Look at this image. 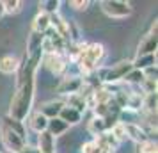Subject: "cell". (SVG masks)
Returning <instances> with one entry per match:
<instances>
[{
  "label": "cell",
  "mask_w": 158,
  "mask_h": 153,
  "mask_svg": "<svg viewBox=\"0 0 158 153\" xmlns=\"http://www.w3.org/2000/svg\"><path fill=\"white\" fill-rule=\"evenodd\" d=\"M82 153H112V151L100 144H96L94 141H89V142H85L82 146Z\"/></svg>",
  "instance_id": "cell-25"
},
{
  "label": "cell",
  "mask_w": 158,
  "mask_h": 153,
  "mask_svg": "<svg viewBox=\"0 0 158 153\" xmlns=\"http://www.w3.org/2000/svg\"><path fill=\"white\" fill-rule=\"evenodd\" d=\"M142 102H144V96L139 95V93H130L128 98H126V107L124 109H130L137 112V110H142Z\"/></svg>",
  "instance_id": "cell-20"
},
{
  "label": "cell",
  "mask_w": 158,
  "mask_h": 153,
  "mask_svg": "<svg viewBox=\"0 0 158 153\" xmlns=\"http://www.w3.org/2000/svg\"><path fill=\"white\" fill-rule=\"evenodd\" d=\"M69 6L75 7V9H78V11H84V9H87L91 6V2H87V0H71Z\"/></svg>",
  "instance_id": "cell-31"
},
{
  "label": "cell",
  "mask_w": 158,
  "mask_h": 153,
  "mask_svg": "<svg viewBox=\"0 0 158 153\" xmlns=\"http://www.w3.org/2000/svg\"><path fill=\"white\" fill-rule=\"evenodd\" d=\"M22 2L20 0H6L4 2V11H6V15H16V13H20L22 11Z\"/></svg>",
  "instance_id": "cell-27"
},
{
  "label": "cell",
  "mask_w": 158,
  "mask_h": 153,
  "mask_svg": "<svg viewBox=\"0 0 158 153\" xmlns=\"http://www.w3.org/2000/svg\"><path fill=\"white\" fill-rule=\"evenodd\" d=\"M68 128H69V125L64 123L60 117H53V119H48V125H46V130L50 132L53 137H57V135H60V134H64Z\"/></svg>",
  "instance_id": "cell-16"
},
{
  "label": "cell",
  "mask_w": 158,
  "mask_h": 153,
  "mask_svg": "<svg viewBox=\"0 0 158 153\" xmlns=\"http://www.w3.org/2000/svg\"><path fill=\"white\" fill-rule=\"evenodd\" d=\"M2 125L4 126H7L9 130L16 132L20 137L25 139V135H27V130H25V125H23V121H18V119H15V117H9L6 116L4 119H2Z\"/></svg>",
  "instance_id": "cell-18"
},
{
  "label": "cell",
  "mask_w": 158,
  "mask_h": 153,
  "mask_svg": "<svg viewBox=\"0 0 158 153\" xmlns=\"http://www.w3.org/2000/svg\"><path fill=\"white\" fill-rule=\"evenodd\" d=\"M84 80L80 77H64L60 84L57 86V93L59 95H73V93H78L80 87H82Z\"/></svg>",
  "instance_id": "cell-7"
},
{
  "label": "cell",
  "mask_w": 158,
  "mask_h": 153,
  "mask_svg": "<svg viewBox=\"0 0 158 153\" xmlns=\"http://www.w3.org/2000/svg\"><path fill=\"white\" fill-rule=\"evenodd\" d=\"M151 53H156V20L151 25V30L140 39L139 48H137V57L151 55Z\"/></svg>",
  "instance_id": "cell-5"
},
{
  "label": "cell",
  "mask_w": 158,
  "mask_h": 153,
  "mask_svg": "<svg viewBox=\"0 0 158 153\" xmlns=\"http://www.w3.org/2000/svg\"><path fill=\"white\" fill-rule=\"evenodd\" d=\"M126 84H133V86H140V82L144 80V73L140 70H131L126 73V77L123 79Z\"/></svg>",
  "instance_id": "cell-23"
},
{
  "label": "cell",
  "mask_w": 158,
  "mask_h": 153,
  "mask_svg": "<svg viewBox=\"0 0 158 153\" xmlns=\"http://www.w3.org/2000/svg\"><path fill=\"white\" fill-rule=\"evenodd\" d=\"M0 134H2V142L6 146V150L11 153H20L23 150V146L27 144V141L23 137H20L16 132L9 130L7 126H0Z\"/></svg>",
  "instance_id": "cell-4"
},
{
  "label": "cell",
  "mask_w": 158,
  "mask_h": 153,
  "mask_svg": "<svg viewBox=\"0 0 158 153\" xmlns=\"http://www.w3.org/2000/svg\"><path fill=\"white\" fill-rule=\"evenodd\" d=\"M43 62L53 75H62L68 68V59L60 53H46L43 55Z\"/></svg>",
  "instance_id": "cell-6"
},
{
  "label": "cell",
  "mask_w": 158,
  "mask_h": 153,
  "mask_svg": "<svg viewBox=\"0 0 158 153\" xmlns=\"http://www.w3.org/2000/svg\"><path fill=\"white\" fill-rule=\"evenodd\" d=\"M43 39H44V34H39L36 30H32L29 36V41H27V55H32V53L41 50Z\"/></svg>",
  "instance_id": "cell-12"
},
{
  "label": "cell",
  "mask_w": 158,
  "mask_h": 153,
  "mask_svg": "<svg viewBox=\"0 0 158 153\" xmlns=\"http://www.w3.org/2000/svg\"><path fill=\"white\" fill-rule=\"evenodd\" d=\"M93 110H94V114H96L94 117H105V116L110 114V110H108V103H96V105L93 107Z\"/></svg>",
  "instance_id": "cell-30"
},
{
  "label": "cell",
  "mask_w": 158,
  "mask_h": 153,
  "mask_svg": "<svg viewBox=\"0 0 158 153\" xmlns=\"http://www.w3.org/2000/svg\"><path fill=\"white\" fill-rule=\"evenodd\" d=\"M64 105H66V107H71V109H75V110H78L80 114H82V112L87 109L84 96H80L78 93H73V95H68V96H66Z\"/></svg>",
  "instance_id": "cell-15"
},
{
  "label": "cell",
  "mask_w": 158,
  "mask_h": 153,
  "mask_svg": "<svg viewBox=\"0 0 158 153\" xmlns=\"http://www.w3.org/2000/svg\"><path fill=\"white\" fill-rule=\"evenodd\" d=\"M48 29H50V15H46V13H43V11H39L37 16L34 18L32 30H36V32H39V34H44Z\"/></svg>",
  "instance_id": "cell-13"
},
{
  "label": "cell",
  "mask_w": 158,
  "mask_h": 153,
  "mask_svg": "<svg viewBox=\"0 0 158 153\" xmlns=\"http://www.w3.org/2000/svg\"><path fill=\"white\" fill-rule=\"evenodd\" d=\"M124 132H126V139H133L137 144L148 141V134L144 132V128L139 123H124Z\"/></svg>",
  "instance_id": "cell-9"
},
{
  "label": "cell",
  "mask_w": 158,
  "mask_h": 153,
  "mask_svg": "<svg viewBox=\"0 0 158 153\" xmlns=\"http://www.w3.org/2000/svg\"><path fill=\"white\" fill-rule=\"evenodd\" d=\"M39 6H41V11H43V13H46V15H57L60 2H59V0H48V2L39 4Z\"/></svg>",
  "instance_id": "cell-28"
},
{
  "label": "cell",
  "mask_w": 158,
  "mask_h": 153,
  "mask_svg": "<svg viewBox=\"0 0 158 153\" xmlns=\"http://www.w3.org/2000/svg\"><path fill=\"white\" fill-rule=\"evenodd\" d=\"M131 64H133V70H148L151 66H156V53H151V55H140V57H137L135 61H131Z\"/></svg>",
  "instance_id": "cell-14"
},
{
  "label": "cell",
  "mask_w": 158,
  "mask_h": 153,
  "mask_svg": "<svg viewBox=\"0 0 158 153\" xmlns=\"http://www.w3.org/2000/svg\"><path fill=\"white\" fill-rule=\"evenodd\" d=\"M4 15H6V11H4V2H0V18Z\"/></svg>",
  "instance_id": "cell-33"
},
{
  "label": "cell",
  "mask_w": 158,
  "mask_h": 153,
  "mask_svg": "<svg viewBox=\"0 0 158 153\" xmlns=\"http://www.w3.org/2000/svg\"><path fill=\"white\" fill-rule=\"evenodd\" d=\"M20 153H41L39 150H37V146H29V144H25L23 146V150Z\"/></svg>",
  "instance_id": "cell-32"
},
{
  "label": "cell",
  "mask_w": 158,
  "mask_h": 153,
  "mask_svg": "<svg viewBox=\"0 0 158 153\" xmlns=\"http://www.w3.org/2000/svg\"><path fill=\"white\" fill-rule=\"evenodd\" d=\"M37 150L41 153H53L55 151V137L48 130L39 132V135H37Z\"/></svg>",
  "instance_id": "cell-8"
},
{
  "label": "cell",
  "mask_w": 158,
  "mask_h": 153,
  "mask_svg": "<svg viewBox=\"0 0 158 153\" xmlns=\"http://www.w3.org/2000/svg\"><path fill=\"white\" fill-rule=\"evenodd\" d=\"M131 70H133L131 61H121V62L114 64L112 68L103 70L100 77H101V80L105 82V84H115V82L123 80V79L126 77V73L131 71Z\"/></svg>",
  "instance_id": "cell-2"
},
{
  "label": "cell",
  "mask_w": 158,
  "mask_h": 153,
  "mask_svg": "<svg viewBox=\"0 0 158 153\" xmlns=\"http://www.w3.org/2000/svg\"><path fill=\"white\" fill-rule=\"evenodd\" d=\"M87 130L91 132L93 135H100L103 134L105 130V123H103V117H93L91 121H89V126H87Z\"/></svg>",
  "instance_id": "cell-22"
},
{
  "label": "cell",
  "mask_w": 158,
  "mask_h": 153,
  "mask_svg": "<svg viewBox=\"0 0 158 153\" xmlns=\"http://www.w3.org/2000/svg\"><path fill=\"white\" fill-rule=\"evenodd\" d=\"M41 59H43V52L39 50L32 55H25L20 61V68L16 71V91L9 105V117L23 121L30 114L34 93H36V70Z\"/></svg>",
  "instance_id": "cell-1"
},
{
  "label": "cell",
  "mask_w": 158,
  "mask_h": 153,
  "mask_svg": "<svg viewBox=\"0 0 158 153\" xmlns=\"http://www.w3.org/2000/svg\"><path fill=\"white\" fill-rule=\"evenodd\" d=\"M101 11L110 18H126L133 13V7L128 2H123V0H103L100 4Z\"/></svg>",
  "instance_id": "cell-3"
},
{
  "label": "cell",
  "mask_w": 158,
  "mask_h": 153,
  "mask_svg": "<svg viewBox=\"0 0 158 153\" xmlns=\"http://www.w3.org/2000/svg\"><path fill=\"white\" fill-rule=\"evenodd\" d=\"M29 125H30V128H32V130H36L37 134H39V132H44V130H46L48 119H46V117H44L43 114L37 110V112H34V114L29 117Z\"/></svg>",
  "instance_id": "cell-19"
},
{
  "label": "cell",
  "mask_w": 158,
  "mask_h": 153,
  "mask_svg": "<svg viewBox=\"0 0 158 153\" xmlns=\"http://www.w3.org/2000/svg\"><path fill=\"white\" fill-rule=\"evenodd\" d=\"M20 68V59L15 55H4L0 59V71L4 75H13Z\"/></svg>",
  "instance_id": "cell-11"
},
{
  "label": "cell",
  "mask_w": 158,
  "mask_h": 153,
  "mask_svg": "<svg viewBox=\"0 0 158 153\" xmlns=\"http://www.w3.org/2000/svg\"><path fill=\"white\" fill-rule=\"evenodd\" d=\"M108 132L114 135V139L117 141V142H121V141L126 139V132H124V123H123V121H117Z\"/></svg>",
  "instance_id": "cell-26"
},
{
  "label": "cell",
  "mask_w": 158,
  "mask_h": 153,
  "mask_svg": "<svg viewBox=\"0 0 158 153\" xmlns=\"http://www.w3.org/2000/svg\"><path fill=\"white\" fill-rule=\"evenodd\" d=\"M137 153H158L156 141L148 139V141H144V142H139V144H137Z\"/></svg>",
  "instance_id": "cell-24"
},
{
  "label": "cell",
  "mask_w": 158,
  "mask_h": 153,
  "mask_svg": "<svg viewBox=\"0 0 158 153\" xmlns=\"http://www.w3.org/2000/svg\"><path fill=\"white\" fill-rule=\"evenodd\" d=\"M140 89H142L146 95H156V80L144 77V80L140 82Z\"/></svg>",
  "instance_id": "cell-29"
},
{
  "label": "cell",
  "mask_w": 158,
  "mask_h": 153,
  "mask_svg": "<svg viewBox=\"0 0 158 153\" xmlns=\"http://www.w3.org/2000/svg\"><path fill=\"white\" fill-rule=\"evenodd\" d=\"M59 117L68 125H77V123H80L82 114H80L78 110H75V109H71V107H66L64 105L62 110H60V114H59Z\"/></svg>",
  "instance_id": "cell-17"
},
{
  "label": "cell",
  "mask_w": 158,
  "mask_h": 153,
  "mask_svg": "<svg viewBox=\"0 0 158 153\" xmlns=\"http://www.w3.org/2000/svg\"><path fill=\"white\" fill-rule=\"evenodd\" d=\"M62 107H64V102H62V100H52V102L43 103L41 109H39V112H41L46 119H53V117H59Z\"/></svg>",
  "instance_id": "cell-10"
},
{
  "label": "cell",
  "mask_w": 158,
  "mask_h": 153,
  "mask_svg": "<svg viewBox=\"0 0 158 153\" xmlns=\"http://www.w3.org/2000/svg\"><path fill=\"white\" fill-rule=\"evenodd\" d=\"M156 95H146L142 102V112H149V114H156Z\"/></svg>",
  "instance_id": "cell-21"
}]
</instances>
